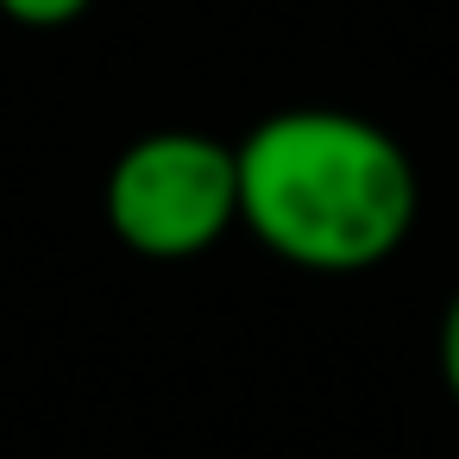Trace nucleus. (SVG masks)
Listing matches in <instances>:
<instances>
[{"label": "nucleus", "mask_w": 459, "mask_h": 459, "mask_svg": "<svg viewBox=\"0 0 459 459\" xmlns=\"http://www.w3.org/2000/svg\"><path fill=\"white\" fill-rule=\"evenodd\" d=\"M233 152L239 227L290 271H377L421 221V177L409 145L352 108H277Z\"/></svg>", "instance_id": "f257e3e1"}, {"label": "nucleus", "mask_w": 459, "mask_h": 459, "mask_svg": "<svg viewBox=\"0 0 459 459\" xmlns=\"http://www.w3.org/2000/svg\"><path fill=\"white\" fill-rule=\"evenodd\" d=\"M434 365H440V384H446V396H453V409H459V290H453V296H446V308H440Z\"/></svg>", "instance_id": "20e7f679"}, {"label": "nucleus", "mask_w": 459, "mask_h": 459, "mask_svg": "<svg viewBox=\"0 0 459 459\" xmlns=\"http://www.w3.org/2000/svg\"><path fill=\"white\" fill-rule=\"evenodd\" d=\"M95 0H0V20L26 26V32H64L76 20H89Z\"/></svg>", "instance_id": "7ed1b4c3"}, {"label": "nucleus", "mask_w": 459, "mask_h": 459, "mask_svg": "<svg viewBox=\"0 0 459 459\" xmlns=\"http://www.w3.org/2000/svg\"><path fill=\"white\" fill-rule=\"evenodd\" d=\"M101 214L133 258H202L239 227V152L195 126L139 133L108 164Z\"/></svg>", "instance_id": "f03ea898"}]
</instances>
